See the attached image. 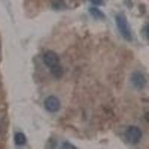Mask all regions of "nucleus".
Returning a JSON list of instances; mask_svg holds the SVG:
<instances>
[{
    "label": "nucleus",
    "mask_w": 149,
    "mask_h": 149,
    "mask_svg": "<svg viewBox=\"0 0 149 149\" xmlns=\"http://www.w3.org/2000/svg\"><path fill=\"white\" fill-rule=\"evenodd\" d=\"M116 23L117 29L124 39L127 41L132 40V33L127 17L123 14H117L116 16Z\"/></svg>",
    "instance_id": "nucleus-1"
},
{
    "label": "nucleus",
    "mask_w": 149,
    "mask_h": 149,
    "mask_svg": "<svg viewBox=\"0 0 149 149\" xmlns=\"http://www.w3.org/2000/svg\"><path fill=\"white\" fill-rule=\"evenodd\" d=\"M142 136V130L136 126H130L125 131V139L130 145H136L140 142Z\"/></svg>",
    "instance_id": "nucleus-2"
},
{
    "label": "nucleus",
    "mask_w": 149,
    "mask_h": 149,
    "mask_svg": "<svg viewBox=\"0 0 149 149\" xmlns=\"http://www.w3.org/2000/svg\"><path fill=\"white\" fill-rule=\"evenodd\" d=\"M131 83L136 90H143L147 84V79L144 74L139 71L134 72L131 74Z\"/></svg>",
    "instance_id": "nucleus-3"
},
{
    "label": "nucleus",
    "mask_w": 149,
    "mask_h": 149,
    "mask_svg": "<svg viewBox=\"0 0 149 149\" xmlns=\"http://www.w3.org/2000/svg\"><path fill=\"white\" fill-rule=\"evenodd\" d=\"M44 107L47 111L50 113H56L61 108V102L58 97L49 95L45 99Z\"/></svg>",
    "instance_id": "nucleus-4"
},
{
    "label": "nucleus",
    "mask_w": 149,
    "mask_h": 149,
    "mask_svg": "<svg viewBox=\"0 0 149 149\" xmlns=\"http://www.w3.org/2000/svg\"><path fill=\"white\" fill-rule=\"evenodd\" d=\"M42 61L46 66L51 68L57 64H59L60 58L58 54L53 51H48L43 54Z\"/></svg>",
    "instance_id": "nucleus-5"
},
{
    "label": "nucleus",
    "mask_w": 149,
    "mask_h": 149,
    "mask_svg": "<svg viewBox=\"0 0 149 149\" xmlns=\"http://www.w3.org/2000/svg\"><path fill=\"white\" fill-rule=\"evenodd\" d=\"M14 143L17 146H23L27 142V138L26 135L22 132L16 133L14 137Z\"/></svg>",
    "instance_id": "nucleus-6"
},
{
    "label": "nucleus",
    "mask_w": 149,
    "mask_h": 149,
    "mask_svg": "<svg viewBox=\"0 0 149 149\" xmlns=\"http://www.w3.org/2000/svg\"><path fill=\"white\" fill-rule=\"evenodd\" d=\"M89 12H90V14H91V15L93 16L95 19H104L105 18V15L103 12L95 7L90 8Z\"/></svg>",
    "instance_id": "nucleus-7"
},
{
    "label": "nucleus",
    "mask_w": 149,
    "mask_h": 149,
    "mask_svg": "<svg viewBox=\"0 0 149 149\" xmlns=\"http://www.w3.org/2000/svg\"><path fill=\"white\" fill-rule=\"evenodd\" d=\"M50 71H51L52 74L57 78H61L63 74V68L60 64H57L50 68Z\"/></svg>",
    "instance_id": "nucleus-8"
},
{
    "label": "nucleus",
    "mask_w": 149,
    "mask_h": 149,
    "mask_svg": "<svg viewBox=\"0 0 149 149\" xmlns=\"http://www.w3.org/2000/svg\"><path fill=\"white\" fill-rule=\"evenodd\" d=\"M62 148H74V149L76 148L74 146H72V145L70 144V142H63V145H62Z\"/></svg>",
    "instance_id": "nucleus-9"
},
{
    "label": "nucleus",
    "mask_w": 149,
    "mask_h": 149,
    "mask_svg": "<svg viewBox=\"0 0 149 149\" xmlns=\"http://www.w3.org/2000/svg\"><path fill=\"white\" fill-rule=\"evenodd\" d=\"M91 2L95 5H101L102 4V0H91Z\"/></svg>",
    "instance_id": "nucleus-10"
}]
</instances>
